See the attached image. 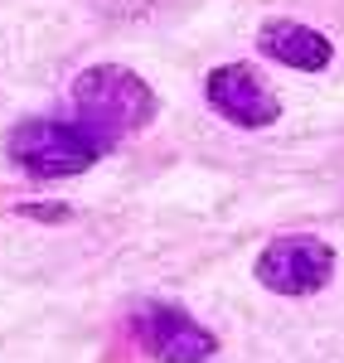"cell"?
<instances>
[{"label": "cell", "mask_w": 344, "mask_h": 363, "mask_svg": "<svg viewBox=\"0 0 344 363\" xmlns=\"http://www.w3.org/2000/svg\"><path fill=\"white\" fill-rule=\"evenodd\" d=\"M29 218H44V223H63V218H68V208H63V203H54V208H49V203H34V208H25Z\"/></svg>", "instance_id": "obj_8"}, {"label": "cell", "mask_w": 344, "mask_h": 363, "mask_svg": "<svg viewBox=\"0 0 344 363\" xmlns=\"http://www.w3.org/2000/svg\"><path fill=\"white\" fill-rule=\"evenodd\" d=\"M126 325H131V339L155 363H209L218 349V339L179 306H136Z\"/></svg>", "instance_id": "obj_4"}, {"label": "cell", "mask_w": 344, "mask_h": 363, "mask_svg": "<svg viewBox=\"0 0 344 363\" xmlns=\"http://www.w3.org/2000/svg\"><path fill=\"white\" fill-rule=\"evenodd\" d=\"M10 160H20L39 179H63V174H83L87 165L102 160V150L68 121H25L10 136Z\"/></svg>", "instance_id": "obj_2"}, {"label": "cell", "mask_w": 344, "mask_h": 363, "mask_svg": "<svg viewBox=\"0 0 344 363\" xmlns=\"http://www.w3.org/2000/svg\"><path fill=\"white\" fill-rule=\"evenodd\" d=\"M335 272V247L311 233L272 238L257 257V281L277 296H316Z\"/></svg>", "instance_id": "obj_3"}, {"label": "cell", "mask_w": 344, "mask_h": 363, "mask_svg": "<svg viewBox=\"0 0 344 363\" xmlns=\"http://www.w3.org/2000/svg\"><path fill=\"white\" fill-rule=\"evenodd\" d=\"M257 49L272 63H287L296 73H320L330 58H335V44L320 34V29L301 25V20H267L257 29Z\"/></svg>", "instance_id": "obj_6"}, {"label": "cell", "mask_w": 344, "mask_h": 363, "mask_svg": "<svg viewBox=\"0 0 344 363\" xmlns=\"http://www.w3.org/2000/svg\"><path fill=\"white\" fill-rule=\"evenodd\" d=\"M204 97H209V107L223 116V121L248 126V131L272 126L282 116V97L267 87V78H262L253 63H223V68H213L204 78Z\"/></svg>", "instance_id": "obj_5"}, {"label": "cell", "mask_w": 344, "mask_h": 363, "mask_svg": "<svg viewBox=\"0 0 344 363\" xmlns=\"http://www.w3.org/2000/svg\"><path fill=\"white\" fill-rule=\"evenodd\" d=\"M73 112H78L73 126L107 155L155 116V92L145 87L141 73L121 63H97V68H83L73 83Z\"/></svg>", "instance_id": "obj_1"}, {"label": "cell", "mask_w": 344, "mask_h": 363, "mask_svg": "<svg viewBox=\"0 0 344 363\" xmlns=\"http://www.w3.org/2000/svg\"><path fill=\"white\" fill-rule=\"evenodd\" d=\"M92 5H97L102 15H141L150 0H92Z\"/></svg>", "instance_id": "obj_7"}]
</instances>
